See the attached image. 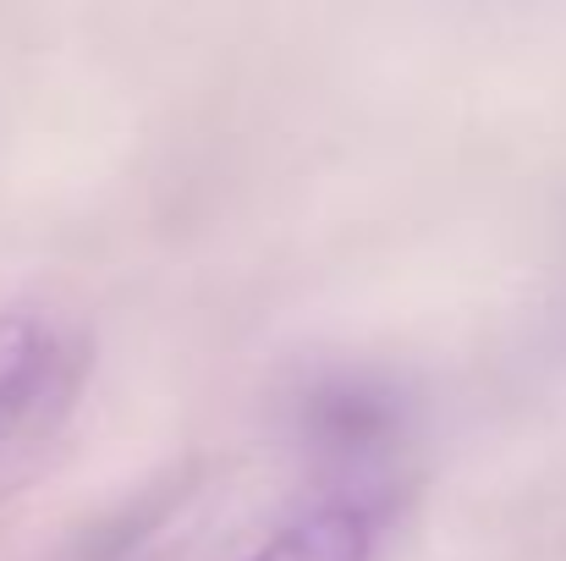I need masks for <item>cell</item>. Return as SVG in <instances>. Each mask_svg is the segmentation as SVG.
Segmentation results:
<instances>
[{
    "label": "cell",
    "mask_w": 566,
    "mask_h": 561,
    "mask_svg": "<svg viewBox=\"0 0 566 561\" xmlns=\"http://www.w3.org/2000/svg\"><path fill=\"white\" fill-rule=\"evenodd\" d=\"M50 370H55V347L44 325L28 314H6L0 320V435L39 402V391L50 385Z\"/></svg>",
    "instance_id": "6da1fadb"
},
{
    "label": "cell",
    "mask_w": 566,
    "mask_h": 561,
    "mask_svg": "<svg viewBox=\"0 0 566 561\" xmlns=\"http://www.w3.org/2000/svg\"><path fill=\"white\" fill-rule=\"evenodd\" d=\"M253 561H369V523L353 507H325L275 534Z\"/></svg>",
    "instance_id": "7a4b0ae2"
}]
</instances>
